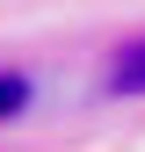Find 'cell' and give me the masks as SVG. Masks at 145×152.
<instances>
[{"instance_id": "7a4b0ae2", "label": "cell", "mask_w": 145, "mask_h": 152, "mask_svg": "<svg viewBox=\"0 0 145 152\" xmlns=\"http://www.w3.org/2000/svg\"><path fill=\"white\" fill-rule=\"evenodd\" d=\"M22 102H29V80L22 72H0V116H22Z\"/></svg>"}, {"instance_id": "6da1fadb", "label": "cell", "mask_w": 145, "mask_h": 152, "mask_svg": "<svg viewBox=\"0 0 145 152\" xmlns=\"http://www.w3.org/2000/svg\"><path fill=\"white\" fill-rule=\"evenodd\" d=\"M109 94H145V36L116 51V65H109Z\"/></svg>"}]
</instances>
